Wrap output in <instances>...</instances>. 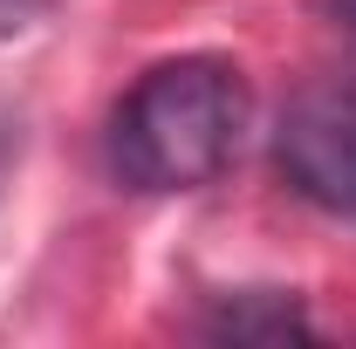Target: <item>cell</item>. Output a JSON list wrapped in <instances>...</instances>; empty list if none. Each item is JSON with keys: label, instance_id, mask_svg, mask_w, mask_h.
Instances as JSON below:
<instances>
[{"label": "cell", "instance_id": "cell-1", "mask_svg": "<svg viewBox=\"0 0 356 349\" xmlns=\"http://www.w3.org/2000/svg\"><path fill=\"white\" fill-rule=\"evenodd\" d=\"M247 83L220 55H178L131 83L110 117V172L131 192H199L240 158Z\"/></svg>", "mask_w": 356, "mask_h": 349}, {"label": "cell", "instance_id": "cell-2", "mask_svg": "<svg viewBox=\"0 0 356 349\" xmlns=\"http://www.w3.org/2000/svg\"><path fill=\"white\" fill-rule=\"evenodd\" d=\"M274 165L309 206L356 219V76H322L281 110Z\"/></svg>", "mask_w": 356, "mask_h": 349}, {"label": "cell", "instance_id": "cell-3", "mask_svg": "<svg viewBox=\"0 0 356 349\" xmlns=\"http://www.w3.org/2000/svg\"><path fill=\"white\" fill-rule=\"evenodd\" d=\"M48 7H55V0H0V42H14L21 28H35Z\"/></svg>", "mask_w": 356, "mask_h": 349}]
</instances>
